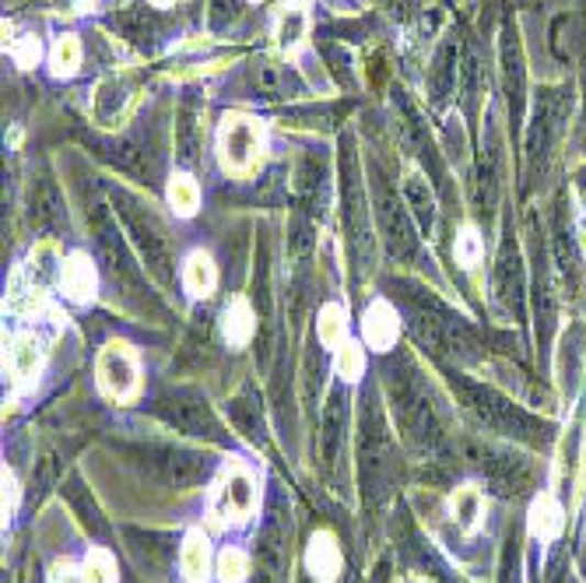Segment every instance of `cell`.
I'll use <instances>...</instances> for the list:
<instances>
[{
	"label": "cell",
	"instance_id": "obj_19",
	"mask_svg": "<svg viewBox=\"0 0 586 583\" xmlns=\"http://www.w3.org/2000/svg\"><path fill=\"white\" fill-rule=\"evenodd\" d=\"M214 573H218V583H246L250 576V556L243 549H222L214 559Z\"/></svg>",
	"mask_w": 586,
	"mask_h": 583
},
{
	"label": "cell",
	"instance_id": "obj_16",
	"mask_svg": "<svg viewBox=\"0 0 586 583\" xmlns=\"http://www.w3.org/2000/svg\"><path fill=\"white\" fill-rule=\"evenodd\" d=\"M166 200H169V208H173L179 218H190V215H197V208H200V184H197L190 173H173L169 190H166Z\"/></svg>",
	"mask_w": 586,
	"mask_h": 583
},
{
	"label": "cell",
	"instance_id": "obj_14",
	"mask_svg": "<svg viewBox=\"0 0 586 583\" xmlns=\"http://www.w3.org/2000/svg\"><path fill=\"white\" fill-rule=\"evenodd\" d=\"M253 331H256L253 306L243 296H235L222 314V338L232 344V349H246V344L253 341Z\"/></svg>",
	"mask_w": 586,
	"mask_h": 583
},
{
	"label": "cell",
	"instance_id": "obj_17",
	"mask_svg": "<svg viewBox=\"0 0 586 583\" xmlns=\"http://www.w3.org/2000/svg\"><path fill=\"white\" fill-rule=\"evenodd\" d=\"M317 331H320V341L327 344V349H341V344L347 341V309L341 302H327L320 309Z\"/></svg>",
	"mask_w": 586,
	"mask_h": 583
},
{
	"label": "cell",
	"instance_id": "obj_22",
	"mask_svg": "<svg viewBox=\"0 0 586 583\" xmlns=\"http://www.w3.org/2000/svg\"><path fill=\"white\" fill-rule=\"evenodd\" d=\"M11 57L14 64L22 67V70H32L35 64L43 61V43H40V35H18V40L11 43Z\"/></svg>",
	"mask_w": 586,
	"mask_h": 583
},
{
	"label": "cell",
	"instance_id": "obj_15",
	"mask_svg": "<svg viewBox=\"0 0 586 583\" xmlns=\"http://www.w3.org/2000/svg\"><path fill=\"white\" fill-rule=\"evenodd\" d=\"M78 67H81V40H78L75 32L57 35V43H53V50H49V70H53V78L78 75Z\"/></svg>",
	"mask_w": 586,
	"mask_h": 583
},
{
	"label": "cell",
	"instance_id": "obj_4",
	"mask_svg": "<svg viewBox=\"0 0 586 583\" xmlns=\"http://www.w3.org/2000/svg\"><path fill=\"white\" fill-rule=\"evenodd\" d=\"M256 509V479L250 475V471L243 464H232L222 482L214 485V499H211V520L218 527L225 524H240L246 520L250 514Z\"/></svg>",
	"mask_w": 586,
	"mask_h": 583
},
{
	"label": "cell",
	"instance_id": "obj_25",
	"mask_svg": "<svg viewBox=\"0 0 586 583\" xmlns=\"http://www.w3.org/2000/svg\"><path fill=\"white\" fill-rule=\"evenodd\" d=\"M152 4H158V8H169V4H173V0H152Z\"/></svg>",
	"mask_w": 586,
	"mask_h": 583
},
{
	"label": "cell",
	"instance_id": "obj_24",
	"mask_svg": "<svg viewBox=\"0 0 586 583\" xmlns=\"http://www.w3.org/2000/svg\"><path fill=\"white\" fill-rule=\"evenodd\" d=\"M49 583H88L85 580V570L81 566H75V562H57V566L49 570Z\"/></svg>",
	"mask_w": 586,
	"mask_h": 583
},
{
	"label": "cell",
	"instance_id": "obj_1",
	"mask_svg": "<svg viewBox=\"0 0 586 583\" xmlns=\"http://www.w3.org/2000/svg\"><path fill=\"white\" fill-rule=\"evenodd\" d=\"M214 148L229 176H250L267 152V127L250 113H225L218 123Z\"/></svg>",
	"mask_w": 586,
	"mask_h": 583
},
{
	"label": "cell",
	"instance_id": "obj_21",
	"mask_svg": "<svg viewBox=\"0 0 586 583\" xmlns=\"http://www.w3.org/2000/svg\"><path fill=\"white\" fill-rule=\"evenodd\" d=\"M85 570V580L88 583H120V573H117V559L109 556L106 549H91L81 562Z\"/></svg>",
	"mask_w": 586,
	"mask_h": 583
},
{
	"label": "cell",
	"instance_id": "obj_20",
	"mask_svg": "<svg viewBox=\"0 0 586 583\" xmlns=\"http://www.w3.org/2000/svg\"><path fill=\"white\" fill-rule=\"evenodd\" d=\"M456 264L461 267H467V271H474L482 264V257H485V240H482V232L474 229V226H464L461 229V235H456Z\"/></svg>",
	"mask_w": 586,
	"mask_h": 583
},
{
	"label": "cell",
	"instance_id": "obj_13",
	"mask_svg": "<svg viewBox=\"0 0 586 583\" xmlns=\"http://www.w3.org/2000/svg\"><path fill=\"white\" fill-rule=\"evenodd\" d=\"M450 517L464 535H474L485 520V496L478 485H464L450 496Z\"/></svg>",
	"mask_w": 586,
	"mask_h": 583
},
{
	"label": "cell",
	"instance_id": "obj_9",
	"mask_svg": "<svg viewBox=\"0 0 586 583\" xmlns=\"http://www.w3.org/2000/svg\"><path fill=\"white\" fill-rule=\"evenodd\" d=\"M341 544L334 538V531H317L309 538V549H306V570L317 583H334L341 573Z\"/></svg>",
	"mask_w": 586,
	"mask_h": 583
},
{
	"label": "cell",
	"instance_id": "obj_23",
	"mask_svg": "<svg viewBox=\"0 0 586 583\" xmlns=\"http://www.w3.org/2000/svg\"><path fill=\"white\" fill-rule=\"evenodd\" d=\"M18 506H22V485H18V475L11 468H4V524L14 520Z\"/></svg>",
	"mask_w": 586,
	"mask_h": 583
},
{
	"label": "cell",
	"instance_id": "obj_18",
	"mask_svg": "<svg viewBox=\"0 0 586 583\" xmlns=\"http://www.w3.org/2000/svg\"><path fill=\"white\" fill-rule=\"evenodd\" d=\"M334 370L341 380H347V384H358L365 373V349L358 341L347 338L341 349H334Z\"/></svg>",
	"mask_w": 586,
	"mask_h": 583
},
{
	"label": "cell",
	"instance_id": "obj_12",
	"mask_svg": "<svg viewBox=\"0 0 586 583\" xmlns=\"http://www.w3.org/2000/svg\"><path fill=\"white\" fill-rule=\"evenodd\" d=\"M183 285H187L194 299H208L218 288V264L208 250L187 253V261H183Z\"/></svg>",
	"mask_w": 586,
	"mask_h": 583
},
{
	"label": "cell",
	"instance_id": "obj_2",
	"mask_svg": "<svg viewBox=\"0 0 586 583\" xmlns=\"http://www.w3.org/2000/svg\"><path fill=\"white\" fill-rule=\"evenodd\" d=\"M96 384L106 397L134 400L141 394V362L131 341H109L96 359Z\"/></svg>",
	"mask_w": 586,
	"mask_h": 583
},
{
	"label": "cell",
	"instance_id": "obj_10",
	"mask_svg": "<svg viewBox=\"0 0 586 583\" xmlns=\"http://www.w3.org/2000/svg\"><path fill=\"white\" fill-rule=\"evenodd\" d=\"M179 570L187 583H204L211 576V541L200 527H194V531H187V538H183Z\"/></svg>",
	"mask_w": 586,
	"mask_h": 583
},
{
	"label": "cell",
	"instance_id": "obj_6",
	"mask_svg": "<svg viewBox=\"0 0 586 583\" xmlns=\"http://www.w3.org/2000/svg\"><path fill=\"white\" fill-rule=\"evenodd\" d=\"M400 338V317L387 299H373L362 314V341L373 352H390Z\"/></svg>",
	"mask_w": 586,
	"mask_h": 583
},
{
	"label": "cell",
	"instance_id": "obj_8",
	"mask_svg": "<svg viewBox=\"0 0 586 583\" xmlns=\"http://www.w3.org/2000/svg\"><path fill=\"white\" fill-rule=\"evenodd\" d=\"M60 288L75 306H88L99 292V271L88 253H70L60 271Z\"/></svg>",
	"mask_w": 586,
	"mask_h": 583
},
{
	"label": "cell",
	"instance_id": "obj_5",
	"mask_svg": "<svg viewBox=\"0 0 586 583\" xmlns=\"http://www.w3.org/2000/svg\"><path fill=\"white\" fill-rule=\"evenodd\" d=\"M43 362H46V344H43V338L22 334V338H14V344L8 349L4 370H8V376H11L14 387H29V384H35V380H40Z\"/></svg>",
	"mask_w": 586,
	"mask_h": 583
},
{
	"label": "cell",
	"instance_id": "obj_11",
	"mask_svg": "<svg viewBox=\"0 0 586 583\" xmlns=\"http://www.w3.org/2000/svg\"><path fill=\"white\" fill-rule=\"evenodd\" d=\"M527 527H530V535L541 538V541H552V538L562 535L565 509L552 496V492H541V496H534V503H530V509H527Z\"/></svg>",
	"mask_w": 586,
	"mask_h": 583
},
{
	"label": "cell",
	"instance_id": "obj_7",
	"mask_svg": "<svg viewBox=\"0 0 586 583\" xmlns=\"http://www.w3.org/2000/svg\"><path fill=\"white\" fill-rule=\"evenodd\" d=\"M309 40V11L302 0H285L274 14V46H278L285 57L299 53Z\"/></svg>",
	"mask_w": 586,
	"mask_h": 583
},
{
	"label": "cell",
	"instance_id": "obj_3",
	"mask_svg": "<svg viewBox=\"0 0 586 583\" xmlns=\"http://www.w3.org/2000/svg\"><path fill=\"white\" fill-rule=\"evenodd\" d=\"M60 271H64V261H60L57 246L40 243L29 253V261L22 264V271H18V278H14V285L8 292V306L11 309L40 306V299L46 296V288L53 282H60Z\"/></svg>",
	"mask_w": 586,
	"mask_h": 583
},
{
	"label": "cell",
	"instance_id": "obj_26",
	"mask_svg": "<svg viewBox=\"0 0 586 583\" xmlns=\"http://www.w3.org/2000/svg\"><path fill=\"white\" fill-rule=\"evenodd\" d=\"M253 4H256V0H253Z\"/></svg>",
	"mask_w": 586,
	"mask_h": 583
}]
</instances>
